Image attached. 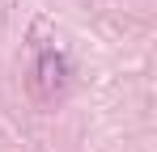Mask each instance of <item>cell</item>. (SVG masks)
<instances>
[{"mask_svg":"<svg viewBox=\"0 0 157 152\" xmlns=\"http://www.w3.org/2000/svg\"><path fill=\"white\" fill-rule=\"evenodd\" d=\"M38 85H43V93L51 97V93H64V85H68V63H64V55L59 51H38Z\"/></svg>","mask_w":157,"mask_h":152,"instance_id":"cell-1","label":"cell"}]
</instances>
